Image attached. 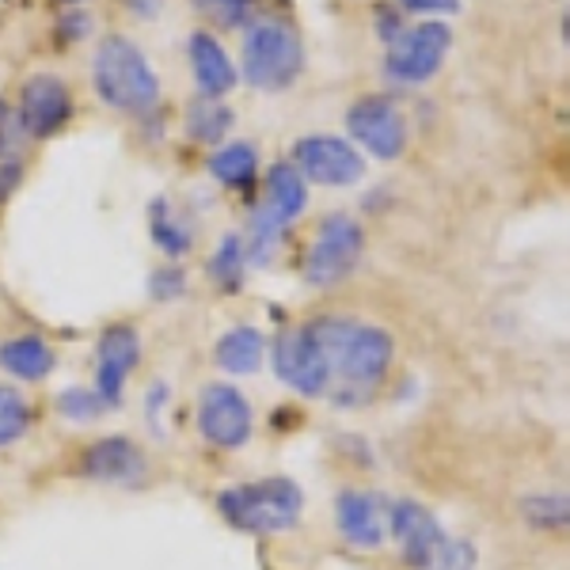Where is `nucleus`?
Returning a JSON list of instances; mask_svg holds the SVG:
<instances>
[{
  "instance_id": "obj_1",
  "label": "nucleus",
  "mask_w": 570,
  "mask_h": 570,
  "mask_svg": "<svg viewBox=\"0 0 570 570\" xmlns=\"http://www.w3.org/2000/svg\"><path fill=\"white\" fill-rule=\"evenodd\" d=\"M308 335L327 365L331 384H338V400H365L392 370V338L389 331L362 324V320L324 316L312 320Z\"/></svg>"
},
{
  "instance_id": "obj_2",
  "label": "nucleus",
  "mask_w": 570,
  "mask_h": 570,
  "mask_svg": "<svg viewBox=\"0 0 570 570\" xmlns=\"http://www.w3.org/2000/svg\"><path fill=\"white\" fill-rule=\"evenodd\" d=\"M91 88L107 107L122 115H141L153 110L160 99V80L137 46L126 35H107L91 58Z\"/></svg>"
},
{
  "instance_id": "obj_3",
  "label": "nucleus",
  "mask_w": 570,
  "mask_h": 570,
  "mask_svg": "<svg viewBox=\"0 0 570 570\" xmlns=\"http://www.w3.org/2000/svg\"><path fill=\"white\" fill-rule=\"evenodd\" d=\"M217 510L244 532H289L301 521L305 494L285 475L233 487L217 499Z\"/></svg>"
},
{
  "instance_id": "obj_4",
  "label": "nucleus",
  "mask_w": 570,
  "mask_h": 570,
  "mask_svg": "<svg viewBox=\"0 0 570 570\" xmlns=\"http://www.w3.org/2000/svg\"><path fill=\"white\" fill-rule=\"evenodd\" d=\"M305 69L301 35L285 20H259L244 35V77L259 91H282Z\"/></svg>"
},
{
  "instance_id": "obj_5",
  "label": "nucleus",
  "mask_w": 570,
  "mask_h": 570,
  "mask_svg": "<svg viewBox=\"0 0 570 570\" xmlns=\"http://www.w3.org/2000/svg\"><path fill=\"white\" fill-rule=\"evenodd\" d=\"M308 206V183L301 179V171L293 164H278L271 168L263 187V202L252 214V236H247V259L263 263L274 252V244L282 240V233L293 225Z\"/></svg>"
},
{
  "instance_id": "obj_6",
  "label": "nucleus",
  "mask_w": 570,
  "mask_h": 570,
  "mask_svg": "<svg viewBox=\"0 0 570 570\" xmlns=\"http://www.w3.org/2000/svg\"><path fill=\"white\" fill-rule=\"evenodd\" d=\"M449 46H453L449 23L426 20V23L407 27V31H400V39L389 42V53H384V80L395 88L426 85V80L445 66Z\"/></svg>"
},
{
  "instance_id": "obj_7",
  "label": "nucleus",
  "mask_w": 570,
  "mask_h": 570,
  "mask_svg": "<svg viewBox=\"0 0 570 570\" xmlns=\"http://www.w3.org/2000/svg\"><path fill=\"white\" fill-rule=\"evenodd\" d=\"M362 247H365V233L351 214H327L320 220L316 244L308 247L305 278L312 285H320V289L351 278L357 259H362Z\"/></svg>"
},
{
  "instance_id": "obj_8",
  "label": "nucleus",
  "mask_w": 570,
  "mask_h": 570,
  "mask_svg": "<svg viewBox=\"0 0 570 570\" xmlns=\"http://www.w3.org/2000/svg\"><path fill=\"white\" fill-rule=\"evenodd\" d=\"M293 160H297L301 179H312L320 187H354L365 176V156L351 141L331 134L301 137L297 149H293Z\"/></svg>"
},
{
  "instance_id": "obj_9",
  "label": "nucleus",
  "mask_w": 570,
  "mask_h": 570,
  "mask_svg": "<svg viewBox=\"0 0 570 570\" xmlns=\"http://www.w3.org/2000/svg\"><path fill=\"white\" fill-rule=\"evenodd\" d=\"M346 130L376 160H395L407 145V122L389 96H362L346 110Z\"/></svg>"
},
{
  "instance_id": "obj_10",
  "label": "nucleus",
  "mask_w": 570,
  "mask_h": 570,
  "mask_svg": "<svg viewBox=\"0 0 570 570\" xmlns=\"http://www.w3.org/2000/svg\"><path fill=\"white\" fill-rule=\"evenodd\" d=\"M198 430L209 445L240 449L252 438V403L233 384H209L198 400Z\"/></svg>"
},
{
  "instance_id": "obj_11",
  "label": "nucleus",
  "mask_w": 570,
  "mask_h": 570,
  "mask_svg": "<svg viewBox=\"0 0 570 570\" xmlns=\"http://www.w3.org/2000/svg\"><path fill=\"white\" fill-rule=\"evenodd\" d=\"M389 525H392V537L400 544V556L407 559L415 570H430L438 563L441 548L449 544L445 532H441L438 518L426 510L422 502H395L389 510Z\"/></svg>"
},
{
  "instance_id": "obj_12",
  "label": "nucleus",
  "mask_w": 570,
  "mask_h": 570,
  "mask_svg": "<svg viewBox=\"0 0 570 570\" xmlns=\"http://www.w3.org/2000/svg\"><path fill=\"white\" fill-rule=\"evenodd\" d=\"M137 357H141V338L130 324H115L104 331L96 346V392L107 407L122 400L126 381L137 370Z\"/></svg>"
},
{
  "instance_id": "obj_13",
  "label": "nucleus",
  "mask_w": 570,
  "mask_h": 570,
  "mask_svg": "<svg viewBox=\"0 0 570 570\" xmlns=\"http://www.w3.org/2000/svg\"><path fill=\"white\" fill-rule=\"evenodd\" d=\"M72 118V96L61 77L39 72L20 88V122L31 137H53Z\"/></svg>"
},
{
  "instance_id": "obj_14",
  "label": "nucleus",
  "mask_w": 570,
  "mask_h": 570,
  "mask_svg": "<svg viewBox=\"0 0 570 570\" xmlns=\"http://www.w3.org/2000/svg\"><path fill=\"white\" fill-rule=\"evenodd\" d=\"M274 373H278L289 389H297L305 395H324L331 389L327 365H324V357H320L316 343H312L308 327L285 331L278 343H274Z\"/></svg>"
},
{
  "instance_id": "obj_15",
  "label": "nucleus",
  "mask_w": 570,
  "mask_h": 570,
  "mask_svg": "<svg viewBox=\"0 0 570 570\" xmlns=\"http://www.w3.org/2000/svg\"><path fill=\"white\" fill-rule=\"evenodd\" d=\"M145 472H149V461H145V453L130 438H99L80 456V475L91 483L126 487V483H141Z\"/></svg>"
},
{
  "instance_id": "obj_16",
  "label": "nucleus",
  "mask_w": 570,
  "mask_h": 570,
  "mask_svg": "<svg viewBox=\"0 0 570 570\" xmlns=\"http://www.w3.org/2000/svg\"><path fill=\"white\" fill-rule=\"evenodd\" d=\"M335 521H338V532H343L354 548H376L384 540L389 510H384L381 494L343 491L335 499Z\"/></svg>"
},
{
  "instance_id": "obj_17",
  "label": "nucleus",
  "mask_w": 570,
  "mask_h": 570,
  "mask_svg": "<svg viewBox=\"0 0 570 570\" xmlns=\"http://www.w3.org/2000/svg\"><path fill=\"white\" fill-rule=\"evenodd\" d=\"M187 53H190V72H195V85H198L202 99H220L236 88L233 58H228L225 46H220L209 31L190 35Z\"/></svg>"
},
{
  "instance_id": "obj_18",
  "label": "nucleus",
  "mask_w": 570,
  "mask_h": 570,
  "mask_svg": "<svg viewBox=\"0 0 570 570\" xmlns=\"http://www.w3.org/2000/svg\"><path fill=\"white\" fill-rule=\"evenodd\" d=\"M53 365H58V357L35 335L12 338V343L0 346V370L20 376V381H46L53 373Z\"/></svg>"
},
{
  "instance_id": "obj_19",
  "label": "nucleus",
  "mask_w": 570,
  "mask_h": 570,
  "mask_svg": "<svg viewBox=\"0 0 570 570\" xmlns=\"http://www.w3.org/2000/svg\"><path fill=\"white\" fill-rule=\"evenodd\" d=\"M217 365L236 376L244 373H255L263 365V354H266V343L255 327H233L228 335L217 338Z\"/></svg>"
},
{
  "instance_id": "obj_20",
  "label": "nucleus",
  "mask_w": 570,
  "mask_h": 570,
  "mask_svg": "<svg viewBox=\"0 0 570 570\" xmlns=\"http://www.w3.org/2000/svg\"><path fill=\"white\" fill-rule=\"evenodd\" d=\"M259 171V149L252 141H233L209 156V176L225 187H247Z\"/></svg>"
},
{
  "instance_id": "obj_21",
  "label": "nucleus",
  "mask_w": 570,
  "mask_h": 570,
  "mask_svg": "<svg viewBox=\"0 0 570 570\" xmlns=\"http://www.w3.org/2000/svg\"><path fill=\"white\" fill-rule=\"evenodd\" d=\"M233 110H228L220 99H195L187 107V134L202 145H220V137L233 130Z\"/></svg>"
},
{
  "instance_id": "obj_22",
  "label": "nucleus",
  "mask_w": 570,
  "mask_h": 570,
  "mask_svg": "<svg viewBox=\"0 0 570 570\" xmlns=\"http://www.w3.org/2000/svg\"><path fill=\"white\" fill-rule=\"evenodd\" d=\"M247 271V247L236 233H228L225 240L217 244V252L209 255V278L217 285H225V289H236Z\"/></svg>"
},
{
  "instance_id": "obj_23",
  "label": "nucleus",
  "mask_w": 570,
  "mask_h": 570,
  "mask_svg": "<svg viewBox=\"0 0 570 570\" xmlns=\"http://www.w3.org/2000/svg\"><path fill=\"white\" fill-rule=\"evenodd\" d=\"M153 240L160 252L183 255V252H190V244H195V233H190L187 220L171 217L168 202H153Z\"/></svg>"
},
{
  "instance_id": "obj_24",
  "label": "nucleus",
  "mask_w": 570,
  "mask_h": 570,
  "mask_svg": "<svg viewBox=\"0 0 570 570\" xmlns=\"http://www.w3.org/2000/svg\"><path fill=\"white\" fill-rule=\"evenodd\" d=\"M31 426V407L16 389H0V445L20 441Z\"/></svg>"
},
{
  "instance_id": "obj_25",
  "label": "nucleus",
  "mask_w": 570,
  "mask_h": 570,
  "mask_svg": "<svg viewBox=\"0 0 570 570\" xmlns=\"http://www.w3.org/2000/svg\"><path fill=\"white\" fill-rule=\"evenodd\" d=\"M521 513H525V521H532V525L540 529H563L567 525V499L563 494H540V499H525L521 502Z\"/></svg>"
},
{
  "instance_id": "obj_26",
  "label": "nucleus",
  "mask_w": 570,
  "mask_h": 570,
  "mask_svg": "<svg viewBox=\"0 0 570 570\" xmlns=\"http://www.w3.org/2000/svg\"><path fill=\"white\" fill-rule=\"evenodd\" d=\"M58 411L72 422H91V419L104 415L107 403L99 400L96 389H69V392L58 395Z\"/></svg>"
},
{
  "instance_id": "obj_27",
  "label": "nucleus",
  "mask_w": 570,
  "mask_h": 570,
  "mask_svg": "<svg viewBox=\"0 0 570 570\" xmlns=\"http://www.w3.org/2000/svg\"><path fill=\"white\" fill-rule=\"evenodd\" d=\"M195 4L202 16H209V20L220 27H244L252 20L255 0H195Z\"/></svg>"
},
{
  "instance_id": "obj_28",
  "label": "nucleus",
  "mask_w": 570,
  "mask_h": 570,
  "mask_svg": "<svg viewBox=\"0 0 570 570\" xmlns=\"http://www.w3.org/2000/svg\"><path fill=\"white\" fill-rule=\"evenodd\" d=\"M187 289V274L179 266H160V271L149 278V297L153 301H176Z\"/></svg>"
},
{
  "instance_id": "obj_29",
  "label": "nucleus",
  "mask_w": 570,
  "mask_h": 570,
  "mask_svg": "<svg viewBox=\"0 0 570 570\" xmlns=\"http://www.w3.org/2000/svg\"><path fill=\"white\" fill-rule=\"evenodd\" d=\"M400 8L419 16H430V20H441V16L461 12V0H400Z\"/></svg>"
},
{
  "instance_id": "obj_30",
  "label": "nucleus",
  "mask_w": 570,
  "mask_h": 570,
  "mask_svg": "<svg viewBox=\"0 0 570 570\" xmlns=\"http://www.w3.org/2000/svg\"><path fill=\"white\" fill-rule=\"evenodd\" d=\"M20 176H23L20 160H8V164H0V202H4V195H12V190L20 187Z\"/></svg>"
},
{
  "instance_id": "obj_31",
  "label": "nucleus",
  "mask_w": 570,
  "mask_h": 570,
  "mask_svg": "<svg viewBox=\"0 0 570 570\" xmlns=\"http://www.w3.org/2000/svg\"><path fill=\"white\" fill-rule=\"evenodd\" d=\"M376 23H381V39H384V42H395V39H400L403 20H400L395 12H381V16H376Z\"/></svg>"
},
{
  "instance_id": "obj_32",
  "label": "nucleus",
  "mask_w": 570,
  "mask_h": 570,
  "mask_svg": "<svg viewBox=\"0 0 570 570\" xmlns=\"http://www.w3.org/2000/svg\"><path fill=\"white\" fill-rule=\"evenodd\" d=\"M61 23H66V27H61V35H66V39H80V35L88 31V16H66Z\"/></svg>"
},
{
  "instance_id": "obj_33",
  "label": "nucleus",
  "mask_w": 570,
  "mask_h": 570,
  "mask_svg": "<svg viewBox=\"0 0 570 570\" xmlns=\"http://www.w3.org/2000/svg\"><path fill=\"white\" fill-rule=\"evenodd\" d=\"M126 8H130V12H137V16H153L156 8L164 4V0H122Z\"/></svg>"
},
{
  "instance_id": "obj_34",
  "label": "nucleus",
  "mask_w": 570,
  "mask_h": 570,
  "mask_svg": "<svg viewBox=\"0 0 570 570\" xmlns=\"http://www.w3.org/2000/svg\"><path fill=\"white\" fill-rule=\"evenodd\" d=\"M69 4H80V0H69Z\"/></svg>"
}]
</instances>
